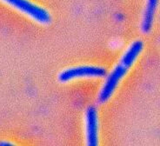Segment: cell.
Listing matches in <instances>:
<instances>
[{
  "mask_svg": "<svg viewBox=\"0 0 160 146\" xmlns=\"http://www.w3.org/2000/svg\"><path fill=\"white\" fill-rule=\"evenodd\" d=\"M143 48L144 43L138 40L133 42L127 51L124 52L119 62L105 79V82L98 95V101L100 103H105L110 99L121 80L136 62L137 58L143 51Z\"/></svg>",
  "mask_w": 160,
  "mask_h": 146,
  "instance_id": "6da1fadb",
  "label": "cell"
},
{
  "mask_svg": "<svg viewBox=\"0 0 160 146\" xmlns=\"http://www.w3.org/2000/svg\"><path fill=\"white\" fill-rule=\"evenodd\" d=\"M9 6L29 17L32 20L41 24H47L51 22L52 18L46 10L30 0H1Z\"/></svg>",
  "mask_w": 160,
  "mask_h": 146,
  "instance_id": "7a4b0ae2",
  "label": "cell"
},
{
  "mask_svg": "<svg viewBox=\"0 0 160 146\" xmlns=\"http://www.w3.org/2000/svg\"><path fill=\"white\" fill-rule=\"evenodd\" d=\"M104 76H106V70L104 68L94 65H81L63 71L58 76V80L62 83H67L80 78H103Z\"/></svg>",
  "mask_w": 160,
  "mask_h": 146,
  "instance_id": "3957f363",
  "label": "cell"
},
{
  "mask_svg": "<svg viewBox=\"0 0 160 146\" xmlns=\"http://www.w3.org/2000/svg\"><path fill=\"white\" fill-rule=\"evenodd\" d=\"M85 128L87 144L97 146L98 144V118L97 109L94 106L87 108L85 113Z\"/></svg>",
  "mask_w": 160,
  "mask_h": 146,
  "instance_id": "277c9868",
  "label": "cell"
},
{
  "mask_svg": "<svg viewBox=\"0 0 160 146\" xmlns=\"http://www.w3.org/2000/svg\"><path fill=\"white\" fill-rule=\"evenodd\" d=\"M158 5V0H147L141 23V29L144 33H149L152 30L155 13Z\"/></svg>",
  "mask_w": 160,
  "mask_h": 146,
  "instance_id": "5b68a950",
  "label": "cell"
},
{
  "mask_svg": "<svg viewBox=\"0 0 160 146\" xmlns=\"http://www.w3.org/2000/svg\"><path fill=\"white\" fill-rule=\"evenodd\" d=\"M0 145H12V144L8 142H0Z\"/></svg>",
  "mask_w": 160,
  "mask_h": 146,
  "instance_id": "8992f818",
  "label": "cell"
}]
</instances>
